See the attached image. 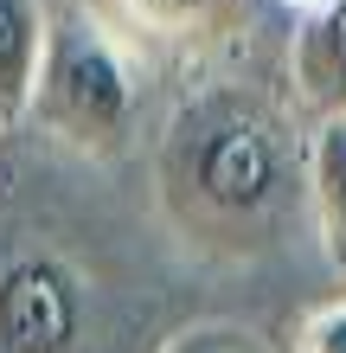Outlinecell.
<instances>
[{
    "instance_id": "obj_5",
    "label": "cell",
    "mask_w": 346,
    "mask_h": 353,
    "mask_svg": "<svg viewBox=\"0 0 346 353\" xmlns=\"http://www.w3.org/2000/svg\"><path fill=\"white\" fill-rule=\"evenodd\" d=\"M289 84L301 116H346V0H327L295 19L289 39Z\"/></svg>"
},
{
    "instance_id": "obj_10",
    "label": "cell",
    "mask_w": 346,
    "mask_h": 353,
    "mask_svg": "<svg viewBox=\"0 0 346 353\" xmlns=\"http://www.w3.org/2000/svg\"><path fill=\"white\" fill-rule=\"evenodd\" d=\"M282 7H289V13H295V19H308V13H314V7H327V0H282Z\"/></svg>"
},
{
    "instance_id": "obj_9",
    "label": "cell",
    "mask_w": 346,
    "mask_h": 353,
    "mask_svg": "<svg viewBox=\"0 0 346 353\" xmlns=\"http://www.w3.org/2000/svg\"><path fill=\"white\" fill-rule=\"evenodd\" d=\"M295 353H346V296H340V302H321V308L301 315Z\"/></svg>"
},
{
    "instance_id": "obj_2",
    "label": "cell",
    "mask_w": 346,
    "mask_h": 353,
    "mask_svg": "<svg viewBox=\"0 0 346 353\" xmlns=\"http://www.w3.org/2000/svg\"><path fill=\"white\" fill-rule=\"evenodd\" d=\"M135 46L96 19L84 0H52V26H45V58H39V84L32 110L58 148L71 154H122L135 135V103H141V71Z\"/></svg>"
},
{
    "instance_id": "obj_3",
    "label": "cell",
    "mask_w": 346,
    "mask_h": 353,
    "mask_svg": "<svg viewBox=\"0 0 346 353\" xmlns=\"http://www.w3.org/2000/svg\"><path fill=\"white\" fill-rule=\"evenodd\" d=\"M84 283L52 251H26L0 270V353H77Z\"/></svg>"
},
{
    "instance_id": "obj_4",
    "label": "cell",
    "mask_w": 346,
    "mask_h": 353,
    "mask_svg": "<svg viewBox=\"0 0 346 353\" xmlns=\"http://www.w3.org/2000/svg\"><path fill=\"white\" fill-rule=\"evenodd\" d=\"M84 7L135 52L141 46L148 52H193L244 19V0H84Z\"/></svg>"
},
{
    "instance_id": "obj_6",
    "label": "cell",
    "mask_w": 346,
    "mask_h": 353,
    "mask_svg": "<svg viewBox=\"0 0 346 353\" xmlns=\"http://www.w3.org/2000/svg\"><path fill=\"white\" fill-rule=\"evenodd\" d=\"M301 186H308V225L327 251V270L346 283V116H314L301 148Z\"/></svg>"
},
{
    "instance_id": "obj_1",
    "label": "cell",
    "mask_w": 346,
    "mask_h": 353,
    "mask_svg": "<svg viewBox=\"0 0 346 353\" xmlns=\"http://www.w3.org/2000/svg\"><path fill=\"white\" fill-rule=\"evenodd\" d=\"M308 116L250 77L193 84L160 122L154 141V199L167 232L212 263H250L276 251L295 212Z\"/></svg>"
},
{
    "instance_id": "obj_7",
    "label": "cell",
    "mask_w": 346,
    "mask_h": 353,
    "mask_svg": "<svg viewBox=\"0 0 346 353\" xmlns=\"http://www.w3.org/2000/svg\"><path fill=\"white\" fill-rule=\"evenodd\" d=\"M52 0H0V129L26 122L39 58H45Z\"/></svg>"
},
{
    "instance_id": "obj_8",
    "label": "cell",
    "mask_w": 346,
    "mask_h": 353,
    "mask_svg": "<svg viewBox=\"0 0 346 353\" xmlns=\"http://www.w3.org/2000/svg\"><path fill=\"white\" fill-rule=\"evenodd\" d=\"M160 353H276V347L257 327H237V321H193L180 334H167Z\"/></svg>"
}]
</instances>
